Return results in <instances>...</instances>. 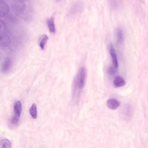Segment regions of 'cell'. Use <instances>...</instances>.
I'll list each match as a JSON object with an SVG mask.
<instances>
[{
	"instance_id": "obj_5",
	"label": "cell",
	"mask_w": 148,
	"mask_h": 148,
	"mask_svg": "<svg viewBox=\"0 0 148 148\" xmlns=\"http://www.w3.org/2000/svg\"><path fill=\"white\" fill-rule=\"evenodd\" d=\"M110 53L111 55L113 66L115 68H117L118 66V63L115 51L113 45H111L110 48Z\"/></svg>"
},
{
	"instance_id": "obj_14",
	"label": "cell",
	"mask_w": 148,
	"mask_h": 148,
	"mask_svg": "<svg viewBox=\"0 0 148 148\" xmlns=\"http://www.w3.org/2000/svg\"><path fill=\"white\" fill-rule=\"evenodd\" d=\"M29 112L34 119H36L37 116V107L36 104L33 103L29 109Z\"/></svg>"
},
{
	"instance_id": "obj_8",
	"label": "cell",
	"mask_w": 148,
	"mask_h": 148,
	"mask_svg": "<svg viewBox=\"0 0 148 148\" xmlns=\"http://www.w3.org/2000/svg\"><path fill=\"white\" fill-rule=\"evenodd\" d=\"M47 24L50 32L53 33H55L56 32V28L53 17L51 16L47 20Z\"/></svg>"
},
{
	"instance_id": "obj_3",
	"label": "cell",
	"mask_w": 148,
	"mask_h": 148,
	"mask_svg": "<svg viewBox=\"0 0 148 148\" xmlns=\"http://www.w3.org/2000/svg\"><path fill=\"white\" fill-rule=\"evenodd\" d=\"M12 66V62L10 58H6L2 63L1 71L4 73H6L9 72L11 70Z\"/></svg>"
},
{
	"instance_id": "obj_13",
	"label": "cell",
	"mask_w": 148,
	"mask_h": 148,
	"mask_svg": "<svg viewBox=\"0 0 148 148\" xmlns=\"http://www.w3.org/2000/svg\"><path fill=\"white\" fill-rule=\"evenodd\" d=\"M111 8L113 9H117L120 6V2L119 0H109Z\"/></svg>"
},
{
	"instance_id": "obj_17",
	"label": "cell",
	"mask_w": 148,
	"mask_h": 148,
	"mask_svg": "<svg viewBox=\"0 0 148 148\" xmlns=\"http://www.w3.org/2000/svg\"><path fill=\"white\" fill-rule=\"evenodd\" d=\"M57 1H60V0H56Z\"/></svg>"
},
{
	"instance_id": "obj_11",
	"label": "cell",
	"mask_w": 148,
	"mask_h": 148,
	"mask_svg": "<svg viewBox=\"0 0 148 148\" xmlns=\"http://www.w3.org/2000/svg\"><path fill=\"white\" fill-rule=\"evenodd\" d=\"M12 146V143L9 140L3 139L0 140V148H10Z\"/></svg>"
},
{
	"instance_id": "obj_6",
	"label": "cell",
	"mask_w": 148,
	"mask_h": 148,
	"mask_svg": "<svg viewBox=\"0 0 148 148\" xmlns=\"http://www.w3.org/2000/svg\"><path fill=\"white\" fill-rule=\"evenodd\" d=\"M107 105L109 108L112 110H115L120 106V103L116 99L110 98L107 101Z\"/></svg>"
},
{
	"instance_id": "obj_7",
	"label": "cell",
	"mask_w": 148,
	"mask_h": 148,
	"mask_svg": "<svg viewBox=\"0 0 148 148\" xmlns=\"http://www.w3.org/2000/svg\"><path fill=\"white\" fill-rule=\"evenodd\" d=\"M113 82L114 86L116 88L123 86L125 84V83L124 79L120 76H116Z\"/></svg>"
},
{
	"instance_id": "obj_2",
	"label": "cell",
	"mask_w": 148,
	"mask_h": 148,
	"mask_svg": "<svg viewBox=\"0 0 148 148\" xmlns=\"http://www.w3.org/2000/svg\"><path fill=\"white\" fill-rule=\"evenodd\" d=\"M87 72L86 68L82 67L79 69L77 76L76 84L79 89L82 88L84 86L87 77Z\"/></svg>"
},
{
	"instance_id": "obj_1",
	"label": "cell",
	"mask_w": 148,
	"mask_h": 148,
	"mask_svg": "<svg viewBox=\"0 0 148 148\" xmlns=\"http://www.w3.org/2000/svg\"><path fill=\"white\" fill-rule=\"evenodd\" d=\"M10 43V39L6 33L5 25L0 19V46L5 47Z\"/></svg>"
},
{
	"instance_id": "obj_9",
	"label": "cell",
	"mask_w": 148,
	"mask_h": 148,
	"mask_svg": "<svg viewBox=\"0 0 148 148\" xmlns=\"http://www.w3.org/2000/svg\"><path fill=\"white\" fill-rule=\"evenodd\" d=\"M22 109V105L21 102L18 101L14 106V111L15 115L19 117L20 116Z\"/></svg>"
},
{
	"instance_id": "obj_12",
	"label": "cell",
	"mask_w": 148,
	"mask_h": 148,
	"mask_svg": "<svg viewBox=\"0 0 148 148\" xmlns=\"http://www.w3.org/2000/svg\"><path fill=\"white\" fill-rule=\"evenodd\" d=\"M48 39V37L45 34L43 35L40 36L39 40V44L40 47L42 49H44Z\"/></svg>"
},
{
	"instance_id": "obj_18",
	"label": "cell",
	"mask_w": 148,
	"mask_h": 148,
	"mask_svg": "<svg viewBox=\"0 0 148 148\" xmlns=\"http://www.w3.org/2000/svg\"></svg>"
},
{
	"instance_id": "obj_4",
	"label": "cell",
	"mask_w": 148,
	"mask_h": 148,
	"mask_svg": "<svg viewBox=\"0 0 148 148\" xmlns=\"http://www.w3.org/2000/svg\"><path fill=\"white\" fill-rule=\"evenodd\" d=\"M9 11L8 4L2 0H0V16H6Z\"/></svg>"
},
{
	"instance_id": "obj_15",
	"label": "cell",
	"mask_w": 148,
	"mask_h": 148,
	"mask_svg": "<svg viewBox=\"0 0 148 148\" xmlns=\"http://www.w3.org/2000/svg\"><path fill=\"white\" fill-rule=\"evenodd\" d=\"M117 71V68L113 66H110L108 69V73L110 75H113L115 74Z\"/></svg>"
},
{
	"instance_id": "obj_10",
	"label": "cell",
	"mask_w": 148,
	"mask_h": 148,
	"mask_svg": "<svg viewBox=\"0 0 148 148\" xmlns=\"http://www.w3.org/2000/svg\"><path fill=\"white\" fill-rule=\"evenodd\" d=\"M117 40L118 43H121L123 40V33L122 29L118 27L116 31Z\"/></svg>"
},
{
	"instance_id": "obj_16",
	"label": "cell",
	"mask_w": 148,
	"mask_h": 148,
	"mask_svg": "<svg viewBox=\"0 0 148 148\" xmlns=\"http://www.w3.org/2000/svg\"><path fill=\"white\" fill-rule=\"evenodd\" d=\"M19 117L15 115L11 119V122L12 124L15 125L18 123L19 120Z\"/></svg>"
}]
</instances>
